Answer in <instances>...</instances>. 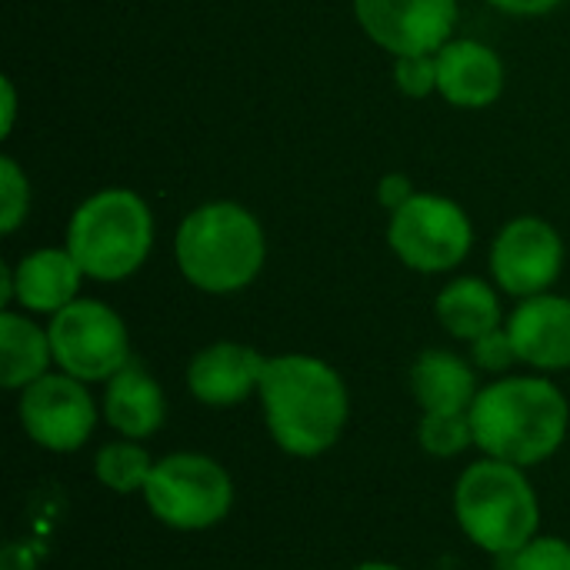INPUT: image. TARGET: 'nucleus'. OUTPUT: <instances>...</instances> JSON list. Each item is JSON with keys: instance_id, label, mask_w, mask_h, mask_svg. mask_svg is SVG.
Here are the masks:
<instances>
[{"instance_id": "nucleus-1", "label": "nucleus", "mask_w": 570, "mask_h": 570, "mask_svg": "<svg viewBox=\"0 0 570 570\" xmlns=\"http://www.w3.org/2000/svg\"><path fill=\"white\" fill-rule=\"evenodd\" d=\"M257 397L274 444L304 461L327 454L341 441L351 417L344 377L327 361L311 354L267 357Z\"/></svg>"}, {"instance_id": "nucleus-2", "label": "nucleus", "mask_w": 570, "mask_h": 570, "mask_svg": "<svg viewBox=\"0 0 570 570\" xmlns=\"http://www.w3.org/2000/svg\"><path fill=\"white\" fill-rule=\"evenodd\" d=\"M474 448L484 458L534 468L551 461L570 428L568 397L548 377H501L481 387L474 407Z\"/></svg>"}, {"instance_id": "nucleus-3", "label": "nucleus", "mask_w": 570, "mask_h": 570, "mask_svg": "<svg viewBox=\"0 0 570 570\" xmlns=\"http://www.w3.org/2000/svg\"><path fill=\"white\" fill-rule=\"evenodd\" d=\"M180 274L207 294L244 291L267 261V240L250 210L230 200L204 204L184 217L174 237Z\"/></svg>"}, {"instance_id": "nucleus-4", "label": "nucleus", "mask_w": 570, "mask_h": 570, "mask_svg": "<svg viewBox=\"0 0 570 570\" xmlns=\"http://www.w3.org/2000/svg\"><path fill=\"white\" fill-rule=\"evenodd\" d=\"M454 518L474 548L504 561L538 538L541 501L524 468L481 458L458 478Z\"/></svg>"}, {"instance_id": "nucleus-5", "label": "nucleus", "mask_w": 570, "mask_h": 570, "mask_svg": "<svg viewBox=\"0 0 570 570\" xmlns=\"http://www.w3.org/2000/svg\"><path fill=\"white\" fill-rule=\"evenodd\" d=\"M154 244V217L147 204L124 187H107L87 197L67 224V250L83 277L124 281L147 261Z\"/></svg>"}, {"instance_id": "nucleus-6", "label": "nucleus", "mask_w": 570, "mask_h": 570, "mask_svg": "<svg viewBox=\"0 0 570 570\" xmlns=\"http://www.w3.org/2000/svg\"><path fill=\"white\" fill-rule=\"evenodd\" d=\"M140 494L164 528L184 534L210 531L234 511V481L227 468L197 451L164 454Z\"/></svg>"}, {"instance_id": "nucleus-7", "label": "nucleus", "mask_w": 570, "mask_h": 570, "mask_svg": "<svg viewBox=\"0 0 570 570\" xmlns=\"http://www.w3.org/2000/svg\"><path fill=\"white\" fill-rule=\"evenodd\" d=\"M47 334L53 347V364L83 384H107L117 371L130 364L127 324L114 307L100 301L77 297L50 317Z\"/></svg>"}, {"instance_id": "nucleus-8", "label": "nucleus", "mask_w": 570, "mask_h": 570, "mask_svg": "<svg viewBox=\"0 0 570 570\" xmlns=\"http://www.w3.org/2000/svg\"><path fill=\"white\" fill-rule=\"evenodd\" d=\"M468 214L438 194H414L401 210L391 214L387 244L417 274H444L458 267L471 250Z\"/></svg>"}, {"instance_id": "nucleus-9", "label": "nucleus", "mask_w": 570, "mask_h": 570, "mask_svg": "<svg viewBox=\"0 0 570 570\" xmlns=\"http://www.w3.org/2000/svg\"><path fill=\"white\" fill-rule=\"evenodd\" d=\"M17 414L27 438L50 454L80 451L97 428V404L87 384L63 371L27 384L20 391Z\"/></svg>"}, {"instance_id": "nucleus-10", "label": "nucleus", "mask_w": 570, "mask_h": 570, "mask_svg": "<svg viewBox=\"0 0 570 570\" xmlns=\"http://www.w3.org/2000/svg\"><path fill=\"white\" fill-rule=\"evenodd\" d=\"M561 267L564 240L541 217L511 220L491 247V271L498 287L521 301L548 294V287L561 277Z\"/></svg>"}, {"instance_id": "nucleus-11", "label": "nucleus", "mask_w": 570, "mask_h": 570, "mask_svg": "<svg viewBox=\"0 0 570 570\" xmlns=\"http://www.w3.org/2000/svg\"><path fill=\"white\" fill-rule=\"evenodd\" d=\"M364 33L394 57L438 53L458 23V0H354Z\"/></svg>"}, {"instance_id": "nucleus-12", "label": "nucleus", "mask_w": 570, "mask_h": 570, "mask_svg": "<svg viewBox=\"0 0 570 570\" xmlns=\"http://www.w3.org/2000/svg\"><path fill=\"white\" fill-rule=\"evenodd\" d=\"M267 357L237 341H217L194 354L187 367L190 394L207 407H234L261 391Z\"/></svg>"}, {"instance_id": "nucleus-13", "label": "nucleus", "mask_w": 570, "mask_h": 570, "mask_svg": "<svg viewBox=\"0 0 570 570\" xmlns=\"http://www.w3.org/2000/svg\"><path fill=\"white\" fill-rule=\"evenodd\" d=\"M518 361L534 371L570 367V301L558 294H534L508 321Z\"/></svg>"}, {"instance_id": "nucleus-14", "label": "nucleus", "mask_w": 570, "mask_h": 570, "mask_svg": "<svg viewBox=\"0 0 570 570\" xmlns=\"http://www.w3.org/2000/svg\"><path fill=\"white\" fill-rule=\"evenodd\" d=\"M438 94L464 110L491 107L504 94L501 57L478 40H448L438 53Z\"/></svg>"}, {"instance_id": "nucleus-15", "label": "nucleus", "mask_w": 570, "mask_h": 570, "mask_svg": "<svg viewBox=\"0 0 570 570\" xmlns=\"http://www.w3.org/2000/svg\"><path fill=\"white\" fill-rule=\"evenodd\" d=\"M104 421L117 438L127 441H147L154 438L167 421V397L157 384V377L130 361L124 371H117L104 387Z\"/></svg>"}, {"instance_id": "nucleus-16", "label": "nucleus", "mask_w": 570, "mask_h": 570, "mask_svg": "<svg viewBox=\"0 0 570 570\" xmlns=\"http://www.w3.org/2000/svg\"><path fill=\"white\" fill-rule=\"evenodd\" d=\"M83 271L67 247H43L13 267V301L30 314H57L80 294Z\"/></svg>"}, {"instance_id": "nucleus-17", "label": "nucleus", "mask_w": 570, "mask_h": 570, "mask_svg": "<svg viewBox=\"0 0 570 570\" xmlns=\"http://www.w3.org/2000/svg\"><path fill=\"white\" fill-rule=\"evenodd\" d=\"M411 394L424 414H471L481 387L464 357L451 351H424L411 367Z\"/></svg>"}, {"instance_id": "nucleus-18", "label": "nucleus", "mask_w": 570, "mask_h": 570, "mask_svg": "<svg viewBox=\"0 0 570 570\" xmlns=\"http://www.w3.org/2000/svg\"><path fill=\"white\" fill-rule=\"evenodd\" d=\"M53 347L50 334L30 317L3 311L0 314V381L7 391H23L27 384L50 374Z\"/></svg>"}, {"instance_id": "nucleus-19", "label": "nucleus", "mask_w": 570, "mask_h": 570, "mask_svg": "<svg viewBox=\"0 0 570 570\" xmlns=\"http://www.w3.org/2000/svg\"><path fill=\"white\" fill-rule=\"evenodd\" d=\"M438 321L441 327L458 337L474 344L478 337L491 334L501 327V301L494 294L491 284H484L481 277H458L451 281L441 294H438Z\"/></svg>"}, {"instance_id": "nucleus-20", "label": "nucleus", "mask_w": 570, "mask_h": 570, "mask_svg": "<svg viewBox=\"0 0 570 570\" xmlns=\"http://www.w3.org/2000/svg\"><path fill=\"white\" fill-rule=\"evenodd\" d=\"M154 458L140 441H107L94 454V478L114 491V494H137L147 488V478L154 471Z\"/></svg>"}, {"instance_id": "nucleus-21", "label": "nucleus", "mask_w": 570, "mask_h": 570, "mask_svg": "<svg viewBox=\"0 0 570 570\" xmlns=\"http://www.w3.org/2000/svg\"><path fill=\"white\" fill-rule=\"evenodd\" d=\"M417 444L431 458H458L474 448L471 414H421Z\"/></svg>"}, {"instance_id": "nucleus-22", "label": "nucleus", "mask_w": 570, "mask_h": 570, "mask_svg": "<svg viewBox=\"0 0 570 570\" xmlns=\"http://www.w3.org/2000/svg\"><path fill=\"white\" fill-rule=\"evenodd\" d=\"M30 207V184L27 174L17 167L13 157H0V230L13 234Z\"/></svg>"}, {"instance_id": "nucleus-23", "label": "nucleus", "mask_w": 570, "mask_h": 570, "mask_svg": "<svg viewBox=\"0 0 570 570\" xmlns=\"http://www.w3.org/2000/svg\"><path fill=\"white\" fill-rule=\"evenodd\" d=\"M504 570H570V544L564 538H534L518 554L504 558Z\"/></svg>"}, {"instance_id": "nucleus-24", "label": "nucleus", "mask_w": 570, "mask_h": 570, "mask_svg": "<svg viewBox=\"0 0 570 570\" xmlns=\"http://www.w3.org/2000/svg\"><path fill=\"white\" fill-rule=\"evenodd\" d=\"M394 83L407 97H428L438 90V57L434 53H407L394 57Z\"/></svg>"}, {"instance_id": "nucleus-25", "label": "nucleus", "mask_w": 570, "mask_h": 570, "mask_svg": "<svg viewBox=\"0 0 570 570\" xmlns=\"http://www.w3.org/2000/svg\"><path fill=\"white\" fill-rule=\"evenodd\" d=\"M471 361H474V367H481L488 374H504L508 367H514L518 351H514V341H511L508 327H498V331L478 337L471 344Z\"/></svg>"}, {"instance_id": "nucleus-26", "label": "nucleus", "mask_w": 570, "mask_h": 570, "mask_svg": "<svg viewBox=\"0 0 570 570\" xmlns=\"http://www.w3.org/2000/svg\"><path fill=\"white\" fill-rule=\"evenodd\" d=\"M377 197H381V204L394 214V210H401V207L414 197V187H411V180H407L404 174H387V177L381 180V187H377Z\"/></svg>"}, {"instance_id": "nucleus-27", "label": "nucleus", "mask_w": 570, "mask_h": 570, "mask_svg": "<svg viewBox=\"0 0 570 570\" xmlns=\"http://www.w3.org/2000/svg\"><path fill=\"white\" fill-rule=\"evenodd\" d=\"M488 3H494L498 10L518 13V17H534V13H548V10H554L561 0H488Z\"/></svg>"}, {"instance_id": "nucleus-28", "label": "nucleus", "mask_w": 570, "mask_h": 570, "mask_svg": "<svg viewBox=\"0 0 570 570\" xmlns=\"http://www.w3.org/2000/svg\"><path fill=\"white\" fill-rule=\"evenodd\" d=\"M0 90H3V120H0V137H10V130H13V117H17V94H13V80L10 77H3L0 80Z\"/></svg>"}, {"instance_id": "nucleus-29", "label": "nucleus", "mask_w": 570, "mask_h": 570, "mask_svg": "<svg viewBox=\"0 0 570 570\" xmlns=\"http://www.w3.org/2000/svg\"><path fill=\"white\" fill-rule=\"evenodd\" d=\"M354 570H404V568H397V564H391V561H364V564H357Z\"/></svg>"}]
</instances>
